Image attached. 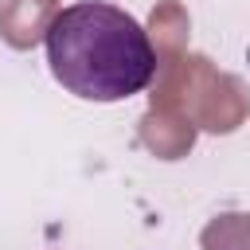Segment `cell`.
Instances as JSON below:
<instances>
[{
	"label": "cell",
	"instance_id": "obj_1",
	"mask_svg": "<svg viewBox=\"0 0 250 250\" xmlns=\"http://www.w3.org/2000/svg\"><path fill=\"white\" fill-rule=\"evenodd\" d=\"M43 43L55 82L82 102H125L156 74L148 31L117 4L86 0L62 8Z\"/></svg>",
	"mask_w": 250,
	"mask_h": 250
}]
</instances>
